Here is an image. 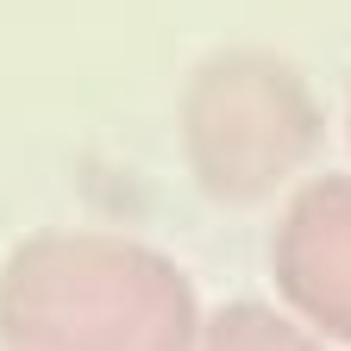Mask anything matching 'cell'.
Returning <instances> with one entry per match:
<instances>
[{
  "label": "cell",
  "instance_id": "obj_1",
  "mask_svg": "<svg viewBox=\"0 0 351 351\" xmlns=\"http://www.w3.org/2000/svg\"><path fill=\"white\" fill-rule=\"evenodd\" d=\"M195 339L201 301L157 245L38 232L0 270L7 351H195Z\"/></svg>",
  "mask_w": 351,
  "mask_h": 351
},
{
  "label": "cell",
  "instance_id": "obj_3",
  "mask_svg": "<svg viewBox=\"0 0 351 351\" xmlns=\"http://www.w3.org/2000/svg\"><path fill=\"white\" fill-rule=\"evenodd\" d=\"M270 270L301 326L351 345V176H320L289 201Z\"/></svg>",
  "mask_w": 351,
  "mask_h": 351
},
{
  "label": "cell",
  "instance_id": "obj_4",
  "mask_svg": "<svg viewBox=\"0 0 351 351\" xmlns=\"http://www.w3.org/2000/svg\"><path fill=\"white\" fill-rule=\"evenodd\" d=\"M195 351H326V345L263 301H226L213 320H201Z\"/></svg>",
  "mask_w": 351,
  "mask_h": 351
},
{
  "label": "cell",
  "instance_id": "obj_2",
  "mask_svg": "<svg viewBox=\"0 0 351 351\" xmlns=\"http://www.w3.org/2000/svg\"><path fill=\"white\" fill-rule=\"evenodd\" d=\"M182 145L195 182L213 201L245 207L314 157L320 145L314 88L270 51H226L189 82Z\"/></svg>",
  "mask_w": 351,
  "mask_h": 351
}]
</instances>
